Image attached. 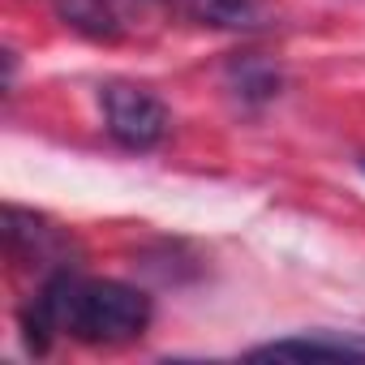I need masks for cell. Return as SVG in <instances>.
Returning <instances> with one entry per match:
<instances>
[{"mask_svg":"<svg viewBox=\"0 0 365 365\" xmlns=\"http://www.w3.org/2000/svg\"><path fill=\"white\" fill-rule=\"evenodd\" d=\"M150 318L155 305L142 288L120 279H86L78 267L52 271L18 314L31 352H48L56 335H69L86 348H120L142 339Z\"/></svg>","mask_w":365,"mask_h":365,"instance_id":"obj_1","label":"cell"},{"mask_svg":"<svg viewBox=\"0 0 365 365\" xmlns=\"http://www.w3.org/2000/svg\"><path fill=\"white\" fill-rule=\"evenodd\" d=\"M99 108H103V129L125 150H155L172 129L168 103L138 82H108L99 91Z\"/></svg>","mask_w":365,"mask_h":365,"instance_id":"obj_2","label":"cell"},{"mask_svg":"<svg viewBox=\"0 0 365 365\" xmlns=\"http://www.w3.org/2000/svg\"><path fill=\"white\" fill-rule=\"evenodd\" d=\"M5 250L14 262H26V267H48L52 271H65V267H78V241L48 224L43 215L35 211H22V207H5Z\"/></svg>","mask_w":365,"mask_h":365,"instance_id":"obj_3","label":"cell"},{"mask_svg":"<svg viewBox=\"0 0 365 365\" xmlns=\"http://www.w3.org/2000/svg\"><path fill=\"white\" fill-rule=\"evenodd\" d=\"M250 356H297V361H365V335L361 331H305L288 339H271L254 348Z\"/></svg>","mask_w":365,"mask_h":365,"instance_id":"obj_4","label":"cell"},{"mask_svg":"<svg viewBox=\"0 0 365 365\" xmlns=\"http://www.w3.org/2000/svg\"><path fill=\"white\" fill-rule=\"evenodd\" d=\"M168 5L207 31H262L271 22V0H168Z\"/></svg>","mask_w":365,"mask_h":365,"instance_id":"obj_5","label":"cell"},{"mask_svg":"<svg viewBox=\"0 0 365 365\" xmlns=\"http://www.w3.org/2000/svg\"><path fill=\"white\" fill-rule=\"evenodd\" d=\"M52 14L69 31H78L82 39H95V43H116L125 35V22L112 0H52Z\"/></svg>","mask_w":365,"mask_h":365,"instance_id":"obj_6","label":"cell"},{"mask_svg":"<svg viewBox=\"0 0 365 365\" xmlns=\"http://www.w3.org/2000/svg\"><path fill=\"white\" fill-rule=\"evenodd\" d=\"M232 78H237V95L241 99H250V103H262V99H275L279 95V73L271 69V65H262V61H241L237 69H232Z\"/></svg>","mask_w":365,"mask_h":365,"instance_id":"obj_7","label":"cell"},{"mask_svg":"<svg viewBox=\"0 0 365 365\" xmlns=\"http://www.w3.org/2000/svg\"><path fill=\"white\" fill-rule=\"evenodd\" d=\"M356 163H361V172H365V155H361V159H356Z\"/></svg>","mask_w":365,"mask_h":365,"instance_id":"obj_8","label":"cell"}]
</instances>
